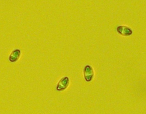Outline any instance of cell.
I'll return each instance as SVG.
<instances>
[{"label": "cell", "mask_w": 146, "mask_h": 114, "mask_svg": "<svg viewBox=\"0 0 146 114\" xmlns=\"http://www.w3.org/2000/svg\"><path fill=\"white\" fill-rule=\"evenodd\" d=\"M83 73L84 79L87 82H90L94 79V71L90 65H87L84 67Z\"/></svg>", "instance_id": "1"}, {"label": "cell", "mask_w": 146, "mask_h": 114, "mask_svg": "<svg viewBox=\"0 0 146 114\" xmlns=\"http://www.w3.org/2000/svg\"><path fill=\"white\" fill-rule=\"evenodd\" d=\"M70 79L67 76L62 77L58 82L56 86V90L58 91H64L69 86L70 84Z\"/></svg>", "instance_id": "2"}, {"label": "cell", "mask_w": 146, "mask_h": 114, "mask_svg": "<svg viewBox=\"0 0 146 114\" xmlns=\"http://www.w3.org/2000/svg\"><path fill=\"white\" fill-rule=\"evenodd\" d=\"M117 31L124 37H129L133 33L132 30L127 26L120 25L117 27Z\"/></svg>", "instance_id": "3"}, {"label": "cell", "mask_w": 146, "mask_h": 114, "mask_svg": "<svg viewBox=\"0 0 146 114\" xmlns=\"http://www.w3.org/2000/svg\"><path fill=\"white\" fill-rule=\"evenodd\" d=\"M21 55V51L18 49L13 50L9 56V60L12 63L16 62L18 61Z\"/></svg>", "instance_id": "4"}]
</instances>
